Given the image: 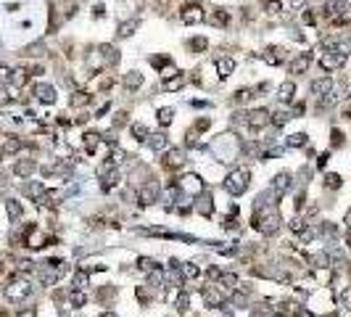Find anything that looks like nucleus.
Returning a JSON list of instances; mask_svg holds the SVG:
<instances>
[{
  "label": "nucleus",
  "instance_id": "obj_1",
  "mask_svg": "<svg viewBox=\"0 0 351 317\" xmlns=\"http://www.w3.org/2000/svg\"><path fill=\"white\" fill-rule=\"evenodd\" d=\"M3 294H5V302L18 304V302H24L26 296H32V286H29V280H26L24 275H16V272H13L11 278H8Z\"/></svg>",
  "mask_w": 351,
  "mask_h": 317
},
{
  "label": "nucleus",
  "instance_id": "obj_2",
  "mask_svg": "<svg viewBox=\"0 0 351 317\" xmlns=\"http://www.w3.org/2000/svg\"><path fill=\"white\" fill-rule=\"evenodd\" d=\"M248 185H251V170H246V166H238L225 177V190L230 196H243Z\"/></svg>",
  "mask_w": 351,
  "mask_h": 317
},
{
  "label": "nucleus",
  "instance_id": "obj_3",
  "mask_svg": "<svg viewBox=\"0 0 351 317\" xmlns=\"http://www.w3.org/2000/svg\"><path fill=\"white\" fill-rule=\"evenodd\" d=\"M211 148H214V154L222 158V162H235L238 154H240V143L235 140V135H233V132L219 135L217 140L211 143Z\"/></svg>",
  "mask_w": 351,
  "mask_h": 317
},
{
  "label": "nucleus",
  "instance_id": "obj_4",
  "mask_svg": "<svg viewBox=\"0 0 351 317\" xmlns=\"http://www.w3.org/2000/svg\"><path fill=\"white\" fill-rule=\"evenodd\" d=\"M201 299H203V306H209V310H219V306H225L227 294L222 291L217 283H209V286H201Z\"/></svg>",
  "mask_w": 351,
  "mask_h": 317
},
{
  "label": "nucleus",
  "instance_id": "obj_5",
  "mask_svg": "<svg viewBox=\"0 0 351 317\" xmlns=\"http://www.w3.org/2000/svg\"><path fill=\"white\" fill-rule=\"evenodd\" d=\"M159 196H161V185L156 180H145V182H140V188H137V201L145 204V206L156 204V201H159Z\"/></svg>",
  "mask_w": 351,
  "mask_h": 317
},
{
  "label": "nucleus",
  "instance_id": "obj_6",
  "mask_svg": "<svg viewBox=\"0 0 351 317\" xmlns=\"http://www.w3.org/2000/svg\"><path fill=\"white\" fill-rule=\"evenodd\" d=\"M180 18H182V24H201L203 18H206V14H203V6L201 3H188V6H182L180 8Z\"/></svg>",
  "mask_w": 351,
  "mask_h": 317
},
{
  "label": "nucleus",
  "instance_id": "obj_7",
  "mask_svg": "<svg viewBox=\"0 0 351 317\" xmlns=\"http://www.w3.org/2000/svg\"><path fill=\"white\" fill-rule=\"evenodd\" d=\"M291 180H293V177H291L288 172L275 174V180H272V185H270V196H272V201L285 198V193L291 190Z\"/></svg>",
  "mask_w": 351,
  "mask_h": 317
},
{
  "label": "nucleus",
  "instance_id": "obj_8",
  "mask_svg": "<svg viewBox=\"0 0 351 317\" xmlns=\"http://www.w3.org/2000/svg\"><path fill=\"white\" fill-rule=\"evenodd\" d=\"M185 162H188V158H185L182 148H169V151L164 154V158H161V166L166 172H174V170H182Z\"/></svg>",
  "mask_w": 351,
  "mask_h": 317
},
{
  "label": "nucleus",
  "instance_id": "obj_9",
  "mask_svg": "<svg viewBox=\"0 0 351 317\" xmlns=\"http://www.w3.org/2000/svg\"><path fill=\"white\" fill-rule=\"evenodd\" d=\"M174 185H177L182 193H188V196H201V193H203V180H201L198 174H193V172L185 174V177H180Z\"/></svg>",
  "mask_w": 351,
  "mask_h": 317
},
{
  "label": "nucleus",
  "instance_id": "obj_10",
  "mask_svg": "<svg viewBox=\"0 0 351 317\" xmlns=\"http://www.w3.org/2000/svg\"><path fill=\"white\" fill-rule=\"evenodd\" d=\"M193 209H196L201 217H211V214H214V196H211L209 190H203L201 196H196Z\"/></svg>",
  "mask_w": 351,
  "mask_h": 317
},
{
  "label": "nucleus",
  "instance_id": "obj_11",
  "mask_svg": "<svg viewBox=\"0 0 351 317\" xmlns=\"http://www.w3.org/2000/svg\"><path fill=\"white\" fill-rule=\"evenodd\" d=\"M246 124L251 127V130H262L270 124V111L267 108H254V111H248L246 114Z\"/></svg>",
  "mask_w": 351,
  "mask_h": 317
},
{
  "label": "nucleus",
  "instance_id": "obj_12",
  "mask_svg": "<svg viewBox=\"0 0 351 317\" xmlns=\"http://www.w3.org/2000/svg\"><path fill=\"white\" fill-rule=\"evenodd\" d=\"M344 61H346V58H344L341 53H336V50H328V53L320 58V66L325 69V72H336V69H341V66H344Z\"/></svg>",
  "mask_w": 351,
  "mask_h": 317
},
{
  "label": "nucleus",
  "instance_id": "obj_13",
  "mask_svg": "<svg viewBox=\"0 0 351 317\" xmlns=\"http://www.w3.org/2000/svg\"><path fill=\"white\" fill-rule=\"evenodd\" d=\"M34 96L37 100H42V104H55V88L53 85H45V82H40V85H34Z\"/></svg>",
  "mask_w": 351,
  "mask_h": 317
},
{
  "label": "nucleus",
  "instance_id": "obj_14",
  "mask_svg": "<svg viewBox=\"0 0 351 317\" xmlns=\"http://www.w3.org/2000/svg\"><path fill=\"white\" fill-rule=\"evenodd\" d=\"M34 170H37V164H34V158H21V162H16L13 164V174L16 177H29V174H34Z\"/></svg>",
  "mask_w": 351,
  "mask_h": 317
},
{
  "label": "nucleus",
  "instance_id": "obj_15",
  "mask_svg": "<svg viewBox=\"0 0 351 317\" xmlns=\"http://www.w3.org/2000/svg\"><path fill=\"white\" fill-rule=\"evenodd\" d=\"M309 64H312V56H309V53L296 56V58L291 61V74H304V72L309 69Z\"/></svg>",
  "mask_w": 351,
  "mask_h": 317
},
{
  "label": "nucleus",
  "instance_id": "obj_16",
  "mask_svg": "<svg viewBox=\"0 0 351 317\" xmlns=\"http://www.w3.org/2000/svg\"><path fill=\"white\" fill-rule=\"evenodd\" d=\"M85 304H87V294L85 291H74V288H71V291H69V302H66L69 310H82Z\"/></svg>",
  "mask_w": 351,
  "mask_h": 317
},
{
  "label": "nucleus",
  "instance_id": "obj_17",
  "mask_svg": "<svg viewBox=\"0 0 351 317\" xmlns=\"http://www.w3.org/2000/svg\"><path fill=\"white\" fill-rule=\"evenodd\" d=\"M137 270L145 272V275H153V272H159V270H161V264L156 262V259H151V256H140V259H137Z\"/></svg>",
  "mask_w": 351,
  "mask_h": 317
},
{
  "label": "nucleus",
  "instance_id": "obj_18",
  "mask_svg": "<svg viewBox=\"0 0 351 317\" xmlns=\"http://www.w3.org/2000/svg\"><path fill=\"white\" fill-rule=\"evenodd\" d=\"M312 92H314V96H330V92H333V80H330V77L314 80V82H312Z\"/></svg>",
  "mask_w": 351,
  "mask_h": 317
},
{
  "label": "nucleus",
  "instance_id": "obj_19",
  "mask_svg": "<svg viewBox=\"0 0 351 317\" xmlns=\"http://www.w3.org/2000/svg\"><path fill=\"white\" fill-rule=\"evenodd\" d=\"M87 286H90V275L85 272V270H77V272L71 275V288L74 291H85Z\"/></svg>",
  "mask_w": 351,
  "mask_h": 317
},
{
  "label": "nucleus",
  "instance_id": "obj_20",
  "mask_svg": "<svg viewBox=\"0 0 351 317\" xmlns=\"http://www.w3.org/2000/svg\"><path fill=\"white\" fill-rule=\"evenodd\" d=\"M180 275H182V280L188 278V280H196V278L201 275V267L198 264H193V262H180Z\"/></svg>",
  "mask_w": 351,
  "mask_h": 317
},
{
  "label": "nucleus",
  "instance_id": "obj_21",
  "mask_svg": "<svg viewBox=\"0 0 351 317\" xmlns=\"http://www.w3.org/2000/svg\"><path fill=\"white\" fill-rule=\"evenodd\" d=\"M233 72H235V61H233V58H219V61H217V74H219V80H227Z\"/></svg>",
  "mask_w": 351,
  "mask_h": 317
},
{
  "label": "nucleus",
  "instance_id": "obj_22",
  "mask_svg": "<svg viewBox=\"0 0 351 317\" xmlns=\"http://www.w3.org/2000/svg\"><path fill=\"white\" fill-rule=\"evenodd\" d=\"M5 212H8V217H11V222H18V220H21V214H24L21 204H18L16 198H8L5 201Z\"/></svg>",
  "mask_w": 351,
  "mask_h": 317
},
{
  "label": "nucleus",
  "instance_id": "obj_23",
  "mask_svg": "<svg viewBox=\"0 0 351 317\" xmlns=\"http://www.w3.org/2000/svg\"><path fill=\"white\" fill-rule=\"evenodd\" d=\"M119 294V288L116 286H103V288H98V294H95V299L100 302V304H108L114 296Z\"/></svg>",
  "mask_w": 351,
  "mask_h": 317
},
{
  "label": "nucleus",
  "instance_id": "obj_24",
  "mask_svg": "<svg viewBox=\"0 0 351 317\" xmlns=\"http://www.w3.org/2000/svg\"><path fill=\"white\" fill-rule=\"evenodd\" d=\"M174 310H177L180 314H188V312H190V294L180 291L177 299H174Z\"/></svg>",
  "mask_w": 351,
  "mask_h": 317
},
{
  "label": "nucleus",
  "instance_id": "obj_25",
  "mask_svg": "<svg viewBox=\"0 0 351 317\" xmlns=\"http://www.w3.org/2000/svg\"><path fill=\"white\" fill-rule=\"evenodd\" d=\"M26 80H29L26 69H13V72H11V82H8V85H11V88H24Z\"/></svg>",
  "mask_w": 351,
  "mask_h": 317
},
{
  "label": "nucleus",
  "instance_id": "obj_26",
  "mask_svg": "<svg viewBox=\"0 0 351 317\" xmlns=\"http://www.w3.org/2000/svg\"><path fill=\"white\" fill-rule=\"evenodd\" d=\"M137 26H140V22H137V18H127V22L119 24V37H129V34H135V32H137Z\"/></svg>",
  "mask_w": 351,
  "mask_h": 317
},
{
  "label": "nucleus",
  "instance_id": "obj_27",
  "mask_svg": "<svg viewBox=\"0 0 351 317\" xmlns=\"http://www.w3.org/2000/svg\"><path fill=\"white\" fill-rule=\"evenodd\" d=\"M145 143L151 146L153 151H164V148H166V143H169V140H166V135H161V132H153V135H148V140H145Z\"/></svg>",
  "mask_w": 351,
  "mask_h": 317
},
{
  "label": "nucleus",
  "instance_id": "obj_28",
  "mask_svg": "<svg viewBox=\"0 0 351 317\" xmlns=\"http://www.w3.org/2000/svg\"><path fill=\"white\" fill-rule=\"evenodd\" d=\"M182 85H185V80H182V74H177V77L166 80L164 85H161V90L164 92H177V90H182Z\"/></svg>",
  "mask_w": 351,
  "mask_h": 317
},
{
  "label": "nucleus",
  "instance_id": "obj_29",
  "mask_svg": "<svg viewBox=\"0 0 351 317\" xmlns=\"http://www.w3.org/2000/svg\"><path fill=\"white\" fill-rule=\"evenodd\" d=\"M21 140H18V138L16 135H8L5 138V146H3V154H18V151H21Z\"/></svg>",
  "mask_w": 351,
  "mask_h": 317
},
{
  "label": "nucleus",
  "instance_id": "obj_30",
  "mask_svg": "<svg viewBox=\"0 0 351 317\" xmlns=\"http://www.w3.org/2000/svg\"><path fill=\"white\" fill-rule=\"evenodd\" d=\"M24 193L29 196V198L37 201V198H40V196L45 193V185H42V182H26V185H24Z\"/></svg>",
  "mask_w": 351,
  "mask_h": 317
},
{
  "label": "nucleus",
  "instance_id": "obj_31",
  "mask_svg": "<svg viewBox=\"0 0 351 317\" xmlns=\"http://www.w3.org/2000/svg\"><path fill=\"white\" fill-rule=\"evenodd\" d=\"M293 92H296V85H293V82H283L280 90H277V98L285 104V100H293Z\"/></svg>",
  "mask_w": 351,
  "mask_h": 317
},
{
  "label": "nucleus",
  "instance_id": "obj_32",
  "mask_svg": "<svg viewBox=\"0 0 351 317\" xmlns=\"http://www.w3.org/2000/svg\"><path fill=\"white\" fill-rule=\"evenodd\" d=\"M143 85V74H137V72H129L127 77H124V88H129V90H137Z\"/></svg>",
  "mask_w": 351,
  "mask_h": 317
},
{
  "label": "nucleus",
  "instance_id": "obj_33",
  "mask_svg": "<svg viewBox=\"0 0 351 317\" xmlns=\"http://www.w3.org/2000/svg\"><path fill=\"white\" fill-rule=\"evenodd\" d=\"M90 104V92H85V90H77L71 96V106L74 108H82V106H87Z\"/></svg>",
  "mask_w": 351,
  "mask_h": 317
},
{
  "label": "nucleus",
  "instance_id": "obj_34",
  "mask_svg": "<svg viewBox=\"0 0 351 317\" xmlns=\"http://www.w3.org/2000/svg\"><path fill=\"white\" fill-rule=\"evenodd\" d=\"M270 116H272V122H275L277 127H283V124L291 119V111H288V108H277V111H272Z\"/></svg>",
  "mask_w": 351,
  "mask_h": 317
},
{
  "label": "nucleus",
  "instance_id": "obj_35",
  "mask_svg": "<svg viewBox=\"0 0 351 317\" xmlns=\"http://www.w3.org/2000/svg\"><path fill=\"white\" fill-rule=\"evenodd\" d=\"M227 22H230V14L227 11H217V14L209 16V24H214V26H225Z\"/></svg>",
  "mask_w": 351,
  "mask_h": 317
},
{
  "label": "nucleus",
  "instance_id": "obj_36",
  "mask_svg": "<svg viewBox=\"0 0 351 317\" xmlns=\"http://www.w3.org/2000/svg\"><path fill=\"white\" fill-rule=\"evenodd\" d=\"M304 146H307V135L304 132H293L288 138V148H304Z\"/></svg>",
  "mask_w": 351,
  "mask_h": 317
},
{
  "label": "nucleus",
  "instance_id": "obj_37",
  "mask_svg": "<svg viewBox=\"0 0 351 317\" xmlns=\"http://www.w3.org/2000/svg\"><path fill=\"white\" fill-rule=\"evenodd\" d=\"M338 304H341V306H344V310L351 314V286L341 291V296H338Z\"/></svg>",
  "mask_w": 351,
  "mask_h": 317
},
{
  "label": "nucleus",
  "instance_id": "obj_38",
  "mask_svg": "<svg viewBox=\"0 0 351 317\" xmlns=\"http://www.w3.org/2000/svg\"><path fill=\"white\" fill-rule=\"evenodd\" d=\"M156 119H159L161 127H169L172 124V108H159L156 111Z\"/></svg>",
  "mask_w": 351,
  "mask_h": 317
},
{
  "label": "nucleus",
  "instance_id": "obj_39",
  "mask_svg": "<svg viewBox=\"0 0 351 317\" xmlns=\"http://www.w3.org/2000/svg\"><path fill=\"white\" fill-rule=\"evenodd\" d=\"M132 135H135V140H148V135H151V132H148V127L145 124H132Z\"/></svg>",
  "mask_w": 351,
  "mask_h": 317
},
{
  "label": "nucleus",
  "instance_id": "obj_40",
  "mask_svg": "<svg viewBox=\"0 0 351 317\" xmlns=\"http://www.w3.org/2000/svg\"><path fill=\"white\" fill-rule=\"evenodd\" d=\"M325 188H341V174H336V172H328L325 174Z\"/></svg>",
  "mask_w": 351,
  "mask_h": 317
},
{
  "label": "nucleus",
  "instance_id": "obj_41",
  "mask_svg": "<svg viewBox=\"0 0 351 317\" xmlns=\"http://www.w3.org/2000/svg\"><path fill=\"white\" fill-rule=\"evenodd\" d=\"M190 48H193V53H203V50H206V40H203V37H193Z\"/></svg>",
  "mask_w": 351,
  "mask_h": 317
},
{
  "label": "nucleus",
  "instance_id": "obj_42",
  "mask_svg": "<svg viewBox=\"0 0 351 317\" xmlns=\"http://www.w3.org/2000/svg\"><path fill=\"white\" fill-rule=\"evenodd\" d=\"M280 0H267V14H280Z\"/></svg>",
  "mask_w": 351,
  "mask_h": 317
},
{
  "label": "nucleus",
  "instance_id": "obj_43",
  "mask_svg": "<svg viewBox=\"0 0 351 317\" xmlns=\"http://www.w3.org/2000/svg\"><path fill=\"white\" fill-rule=\"evenodd\" d=\"M127 124V114H124V111H116V114H114V127H124Z\"/></svg>",
  "mask_w": 351,
  "mask_h": 317
},
{
  "label": "nucleus",
  "instance_id": "obj_44",
  "mask_svg": "<svg viewBox=\"0 0 351 317\" xmlns=\"http://www.w3.org/2000/svg\"><path fill=\"white\" fill-rule=\"evenodd\" d=\"M333 146H344V132L341 130H333Z\"/></svg>",
  "mask_w": 351,
  "mask_h": 317
},
{
  "label": "nucleus",
  "instance_id": "obj_45",
  "mask_svg": "<svg viewBox=\"0 0 351 317\" xmlns=\"http://www.w3.org/2000/svg\"><path fill=\"white\" fill-rule=\"evenodd\" d=\"M16 317H37V312L29 306V310H18V312H16Z\"/></svg>",
  "mask_w": 351,
  "mask_h": 317
},
{
  "label": "nucleus",
  "instance_id": "obj_46",
  "mask_svg": "<svg viewBox=\"0 0 351 317\" xmlns=\"http://www.w3.org/2000/svg\"><path fill=\"white\" fill-rule=\"evenodd\" d=\"M211 127V119H198L196 122V130H209Z\"/></svg>",
  "mask_w": 351,
  "mask_h": 317
},
{
  "label": "nucleus",
  "instance_id": "obj_47",
  "mask_svg": "<svg viewBox=\"0 0 351 317\" xmlns=\"http://www.w3.org/2000/svg\"><path fill=\"white\" fill-rule=\"evenodd\" d=\"M328 158H330V154H322V156L317 158V166H325V164H328Z\"/></svg>",
  "mask_w": 351,
  "mask_h": 317
},
{
  "label": "nucleus",
  "instance_id": "obj_48",
  "mask_svg": "<svg viewBox=\"0 0 351 317\" xmlns=\"http://www.w3.org/2000/svg\"><path fill=\"white\" fill-rule=\"evenodd\" d=\"M98 317H119V314H116L114 310H103V312H100Z\"/></svg>",
  "mask_w": 351,
  "mask_h": 317
},
{
  "label": "nucleus",
  "instance_id": "obj_49",
  "mask_svg": "<svg viewBox=\"0 0 351 317\" xmlns=\"http://www.w3.org/2000/svg\"><path fill=\"white\" fill-rule=\"evenodd\" d=\"M344 222H346V228H349V230H351V209H349V212H346V217H344Z\"/></svg>",
  "mask_w": 351,
  "mask_h": 317
},
{
  "label": "nucleus",
  "instance_id": "obj_50",
  "mask_svg": "<svg viewBox=\"0 0 351 317\" xmlns=\"http://www.w3.org/2000/svg\"><path fill=\"white\" fill-rule=\"evenodd\" d=\"M304 3H307V0H291V6H293V8H301Z\"/></svg>",
  "mask_w": 351,
  "mask_h": 317
},
{
  "label": "nucleus",
  "instance_id": "obj_51",
  "mask_svg": "<svg viewBox=\"0 0 351 317\" xmlns=\"http://www.w3.org/2000/svg\"><path fill=\"white\" fill-rule=\"evenodd\" d=\"M346 246L351 248V230H349V236H346Z\"/></svg>",
  "mask_w": 351,
  "mask_h": 317
},
{
  "label": "nucleus",
  "instance_id": "obj_52",
  "mask_svg": "<svg viewBox=\"0 0 351 317\" xmlns=\"http://www.w3.org/2000/svg\"><path fill=\"white\" fill-rule=\"evenodd\" d=\"M270 317H285V314H280V312H275V314H270Z\"/></svg>",
  "mask_w": 351,
  "mask_h": 317
},
{
  "label": "nucleus",
  "instance_id": "obj_53",
  "mask_svg": "<svg viewBox=\"0 0 351 317\" xmlns=\"http://www.w3.org/2000/svg\"><path fill=\"white\" fill-rule=\"evenodd\" d=\"M0 158H3V148H0Z\"/></svg>",
  "mask_w": 351,
  "mask_h": 317
},
{
  "label": "nucleus",
  "instance_id": "obj_54",
  "mask_svg": "<svg viewBox=\"0 0 351 317\" xmlns=\"http://www.w3.org/2000/svg\"><path fill=\"white\" fill-rule=\"evenodd\" d=\"M0 272H3V262H0Z\"/></svg>",
  "mask_w": 351,
  "mask_h": 317
}]
</instances>
